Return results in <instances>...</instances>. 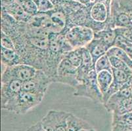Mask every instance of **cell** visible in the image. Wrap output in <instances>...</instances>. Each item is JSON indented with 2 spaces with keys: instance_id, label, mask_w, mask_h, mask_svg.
I'll list each match as a JSON object with an SVG mask.
<instances>
[{
  "instance_id": "6da1fadb",
  "label": "cell",
  "mask_w": 132,
  "mask_h": 131,
  "mask_svg": "<svg viewBox=\"0 0 132 131\" xmlns=\"http://www.w3.org/2000/svg\"><path fill=\"white\" fill-rule=\"evenodd\" d=\"M45 95L22 90L19 96L5 106L2 110L13 112L18 115L26 114L42 103Z\"/></svg>"
},
{
  "instance_id": "7a4b0ae2",
  "label": "cell",
  "mask_w": 132,
  "mask_h": 131,
  "mask_svg": "<svg viewBox=\"0 0 132 131\" xmlns=\"http://www.w3.org/2000/svg\"><path fill=\"white\" fill-rule=\"evenodd\" d=\"M97 75L95 70L90 72L84 79L79 82V84L75 88L73 95L75 97H85L91 99L95 102L103 104V94L97 83Z\"/></svg>"
},
{
  "instance_id": "3957f363",
  "label": "cell",
  "mask_w": 132,
  "mask_h": 131,
  "mask_svg": "<svg viewBox=\"0 0 132 131\" xmlns=\"http://www.w3.org/2000/svg\"><path fill=\"white\" fill-rule=\"evenodd\" d=\"M37 69L32 66L25 64H19L13 66L5 67L2 71V83L17 80L24 83L33 77Z\"/></svg>"
},
{
  "instance_id": "277c9868",
  "label": "cell",
  "mask_w": 132,
  "mask_h": 131,
  "mask_svg": "<svg viewBox=\"0 0 132 131\" xmlns=\"http://www.w3.org/2000/svg\"><path fill=\"white\" fill-rule=\"evenodd\" d=\"M94 31L85 26H76L64 33L68 43L73 49L86 47L94 39Z\"/></svg>"
},
{
  "instance_id": "5b68a950",
  "label": "cell",
  "mask_w": 132,
  "mask_h": 131,
  "mask_svg": "<svg viewBox=\"0 0 132 131\" xmlns=\"http://www.w3.org/2000/svg\"><path fill=\"white\" fill-rule=\"evenodd\" d=\"M70 114L64 111L50 110L40 121L47 131H67V119Z\"/></svg>"
},
{
  "instance_id": "8992f818",
  "label": "cell",
  "mask_w": 132,
  "mask_h": 131,
  "mask_svg": "<svg viewBox=\"0 0 132 131\" xmlns=\"http://www.w3.org/2000/svg\"><path fill=\"white\" fill-rule=\"evenodd\" d=\"M56 83L65 84L73 88H76L79 83L78 68L72 64L65 57L62 58L58 66Z\"/></svg>"
},
{
  "instance_id": "52a82bcc",
  "label": "cell",
  "mask_w": 132,
  "mask_h": 131,
  "mask_svg": "<svg viewBox=\"0 0 132 131\" xmlns=\"http://www.w3.org/2000/svg\"><path fill=\"white\" fill-rule=\"evenodd\" d=\"M52 83L51 78L42 69H37L33 77L22 83V90L45 95Z\"/></svg>"
},
{
  "instance_id": "ba28073f",
  "label": "cell",
  "mask_w": 132,
  "mask_h": 131,
  "mask_svg": "<svg viewBox=\"0 0 132 131\" xmlns=\"http://www.w3.org/2000/svg\"><path fill=\"white\" fill-rule=\"evenodd\" d=\"M22 91V83L17 80L2 83L1 100L2 109L8 103L15 100Z\"/></svg>"
},
{
  "instance_id": "9c48e42d",
  "label": "cell",
  "mask_w": 132,
  "mask_h": 131,
  "mask_svg": "<svg viewBox=\"0 0 132 131\" xmlns=\"http://www.w3.org/2000/svg\"><path fill=\"white\" fill-rule=\"evenodd\" d=\"M89 13L91 19L96 24L103 26L104 28L109 27L110 13L105 3L103 2L95 3L91 6Z\"/></svg>"
},
{
  "instance_id": "30bf717a",
  "label": "cell",
  "mask_w": 132,
  "mask_h": 131,
  "mask_svg": "<svg viewBox=\"0 0 132 131\" xmlns=\"http://www.w3.org/2000/svg\"><path fill=\"white\" fill-rule=\"evenodd\" d=\"M2 12L6 13L15 20L21 22H28L32 17L24 11L21 5L16 0L10 2L7 5H2Z\"/></svg>"
},
{
  "instance_id": "8fae6325",
  "label": "cell",
  "mask_w": 132,
  "mask_h": 131,
  "mask_svg": "<svg viewBox=\"0 0 132 131\" xmlns=\"http://www.w3.org/2000/svg\"><path fill=\"white\" fill-rule=\"evenodd\" d=\"M118 5V3H117ZM132 24V20L126 13L120 9L118 5L117 9L114 11L113 15L110 17L109 27L115 29L116 28H129Z\"/></svg>"
},
{
  "instance_id": "7c38bea8",
  "label": "cell",
  "mask_w": 132,
  "mask_h": 131,
  "mask_svg": "<svg viewBox=\"0 0 132 131\" xmlns=\"http://www.w3.org/2000/svg\"><path fill=\"white\" fill-rule=\"evenodd\" d=\"M89 53L93 58V62H95L99 58L107 53L109 48L99 39H93L92 41L86 47Z\"/></svg>"
},
{
  "instance_id": "4fadbf2b",
  "label": "cell",
  "mask_w": 132,
  "mask_h": 131,
  "mask_svg": "<svg viewBox=\"0 0 132 131\" xmlns=\"http://www.w3.org/2000/svg\"><path fill=\"white\" fill-rule=\"evenodd\" d=\"M1 60L2 64L6 67L22 64L20 55L16 50L5 49L2 47H1Z\"/></svg>"
},
{
  "instance_id": "5bb4252c",
  "label": "cell",
  "mask_w": 132,
  "mask_h": 131,
  "mask_svg": "<svg viewBox=\"0 0 132 131\" xmlns=\"http://www.w3.org/2000/svg\"><path fill=\"white\" fill-rule=\"evenodd\" d=\"M92 128L93 127L88 122L71 113L67 119V131H80L83 129H90Z\"/></svg>"
},
{
  "instance_id": "9a60e30c",
  "label": "cell",
  "mask_w": 132,
  "mask_h": 131,
  "mask_svg": "<svg viewBox=\"0 0 132 131\" xmlns=\"http://www.w3.org/2000/svg\"><path fill=\"white\" fill-rule=\"evenodd\" d=\"M116 38L114 29L107 27L102 30L96 32L94 33V39H99L110 49L114 47L115 39Z\"/></svg>"
},
{
  "instance_id": "2e32d148",
  "label": "cell",
  "mask_w": 132,
  "mask_h": 131,
  "mask_svg": "<svg viewBox=\"0 0 132 131\" xmlns=\"http://www.w3.org/2000/svg\"><path fill=\"white\" fill-rule=\"evenodd\" d=\"M97 74V83L103 96L107 92L109 87L112 83L113 81L112 72L105 70L98 72Z\"/></svg>"
},
{
  "instance_id": "e0dca14e",
  "label": "cell",
  "mask_w": 132,
  "mask_h": 131,
  "mask_svg": "<svg viewBox=\"0 0 132 131\" xmlns=\"http://www.w3.org/2000/svg\"><path fill=\"white\" fill-rule=\"evenodd\" d=\"M106 54L109 56H115V57L122 60L132 69V59L121 48L115 46L112 47L108 50Z\"/></svg>"
},
{
  "instance_id": "ac0fdd59",
  "label": "cell",
  "mask_w": 132,
  "mask_h": 131,
  "mask_svg": "<svg viewBox=\"0 0 132 131\" xmlns=\"http://www.w3.org/2000/svg\"><path fill=\"white\" fill-rule=\"evenodd\" d=\"M83 48V47H82ZM82 48H78L70 50L65 54L64 57L67 58L70 63L76 68H78L82 60Z\"/></svg>"
},
{
  "instance_id": "d6986e66",
  "label": "cell",
  "mask_w": 132,
  "mask_h": 131,
  "mask_svg": "<svg viewBox=\"0 0 132 131\" xmlns=\"http://www.w3.org/2000/svg\"><path fill=\"white\" fill-rule=\"evenodd\" d=\"M95 69L96 72H100L101 71H110L112 72V66L110 63L109 56L107 54L103 55L95 62Z\"/></svg>"
},
{
  "instance_id": "ffe728a7",
  "label": "cell",
  "mask_w": 132,
  "mask_h": 131,
  "mask_svg": "<svg viewBox=\"0 0 132 131\" xmlns=\"http://www.w3.org/2000/svg\"><path fill=\"white\" fill-rule=\"evenodd\" d=\"M109 59H110V63L112 64V68L123 71L129 74H132V69L122 60L115 56H109Z\"/></svg>"
},
{
  "instance_id": "44dd1931",
  "label": "cell",
  "mask_w": 132,
  "mask_h": 131,
  "mask_svg": "<svg viewBox=\"0 0 132 131\" xmlns=\"http://www.w3.org/2000/svg\"><path fill=\"white\" fill-rule=\"evenodd\" d=\"M123 124L132 126V111L120 115H112V125Z\"/></svg>"
},
{
  "instance_id": "7402d4cb",
  "label": "cell",
  "mask_w": 132,
  "mask_h": 131,
  "mask_svg": "<svg viewBox=\"0 0 132 131\" xmlns=\"http://www.w3.org/2000/svg\"><path fill=\"white\" fill-rule=\"evenodd\" d=\"M23 9L26 13L33 16L38 13V7L33 0H25L20 3Z\"/></svg>"
},
{
  "instance_id": "603a6c76",
  "label": "cell",
  "mask_w": 132,
  "mask_h": 131,
  "mask_svg": "<svg viewBox=\"0 0 132 131\" xmlns=\"http://www.w3.org/2000/svg\"><path fill=\"white\" fill-rule=\"evenodd\" d=\"M37 5L39 13H47L55 9V6L50 0H39Z\"/></svg>"
},
{
  "instance_id": "cb8c5ba5",
  "label": "cell",
  "mask_w": 132,
  "mask_h": 131,
  "mask_svg": "<svg viewBox=\"0 0 132 131\" xmlns=\"http://www.w3.org/2000/svg\"><path fill=\"white\" fill-rule=\"evenodd\" d=\"M118 5L120 9L126 13L132 20V0H118Z\"/></svg>"
},
{
  "instance_id": "d4e9b609",
  "label": "cell",
  "mask_w": 132,
  "mask_h": 131,
  "mask_svg": "<svg viewBox=\"0 0 132 131\" xmlns=\"http://www.w3.org/2000/svg\"><path fill=\"white\" fill-rule=\"evenodd\" d=\"M1 43H2V47L15 50V44H14L13 39H11L10 36L5 33L2 31L1 32Z\"/></svg>"
},
{
  "instance_id": "484cf974",
  "label": "cell",
  "mask_w": 132,
  "mask_h": 131,
  "mask_svg": "<svg viewBox=\"0 0 132 131\" xmlns=\"http://www.w3.org/2000/svg\"><path fill=\"white\" fill-rule=\"evenodd\" d=\"M116 36H120L128 42L132 43V33L129 28H116L114 29Z\"/></svg>"
},
{
  "instance_id": "4316f807",
  "label": "cell",
  "mask_w": 132,
  "mask_h": 131,
  "mask_svg": "<svg viewBox=\"0 0 132 131\" xmlns=\"http://www.w3.org/2000/svg\"><path fill=\"white\" fill-rule=\"evenodd\" d=\"M111 131H132V126L123 124L112 125Z\"/></svg>"
},
{
  "instance_id": "83f0119b",
  "label": "cell",
  "mask_w": 132,
  "mask_h": 131,
  "mask_svg": "<svg viewBox=\"0 0 132 131\" xmlns=\"http://www.w3.org/2000/svg\"><path fill=\"white\" fill-rule=\"evenodd\" d=\"M26 131H47L45 128L43 127L41 121L37 122L34 125L30 127Z\"/></svg>"
},
{
  "instance_id": "f1b7e54d",
  "label": "cell",
  "mask_w": 132,
  "mask_h": 131,
  "mask_svg": "<svg viewBox=\"0 0 132 131\" xmlns=\"http://www.w3.org/2000/svg\"><path fill=\"white\" fill-rule=\"evenodd\" d=\"M129 30H130L131 32V33H132V24L130 26H129Z\"/></svg>"
},
{
  "instance_id": "f546056e",
  "label": "cell",
  "mask_w": 132,
  "mask_h": 131,
  "mask_svg": "<svg viewBox=\"0 0 132 131\" xmlns=\"http://www.w3.org/2000/svg\"><path fill=\"white\" fill-rule=\"evenodd\" d=\"M65 1H67V0H65Z\"/></svg>"
}]
</instances>
